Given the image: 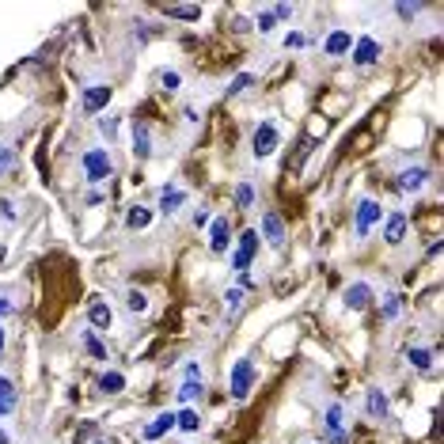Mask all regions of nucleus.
Returning a JSON list of instances; mask_svg holds the SVG:
<instances>
[{
  "label": "nucleus",
  "mask_w": 444,
  "mask_h": 444,
  "mask_svg": "<svg viewBox=\"0 0 444 444\" xmlns=\"http://www.w3.org/2000/svg\"><path fill=\"white\" fill-rule=\"evenodd\" d=\"M251 384H254V364L251 361H236V369H232V380H228V391L236 403L251 395Z\"/></svg>",
  "instance_id": "nucleus-1"
},
{
  "label": "nucleus",
  "mask_w": 444,
  "mask_h": 444,
  "mask_svg": "<svg viewBox=\"0 0 444 444\" xmlns=\"http://www.w3.org/2000/svg\"><path fill=\"white\" fill-rule=\"evenodd\" d=\"M254 254H259V232H243V236H239V247H236V254H232V270L243 274V270L251 266Z\"/></svg>",
  "instance_id": "nucleus-2"
},
{
  "label": "nucleus",
  "mask_w": 444,
  "mask_h": 444,
  "mask_svg": "<svg viewBox=\"0 0 444 444\" xmlns=\"http://www.w3.org/2000/svg\"><path fill=\"white\" fill-rule=\"evenodd\" d=\"M107 175H110V160H107V152H103V148L84 152V179H87V183H103Z\"/></svg>",
  "instance_id": "nucleus-3"
},
{
  "label": "nucleus",
  "mask_w": 444,
  "mask_h": 444,
  "mask_svg": "<svg viewBox=\"0 0 444 444\" xmlns=\"http://www.w3.org/2000/svg\"><path fill=\"white\" fill-rule=\"evenodd\" d=\"M277 141H281V137H277V126H270V121H266V126H259V129H254V156H259V160L274 156V152H277Z\"/></svg>",
  "instance_id": "nucleus-4"
},
{
  "label": "nucleus",
  "mask_w": 444,
  "mask_h": 444,
  "mask_svg": "<svg viewBox=\"0 0 444 444\" xmlns=\"http://www.w3.org/2000/svg\"><path fill=\"white\" fill-rule=\"evenodd\" d=\"M342 300H346V308H353V312H361V308L372 304V288L364 285V281H357V285L346 288V296H342Z\"/></svg>",
  "instance_id": "nucleus-5"
},
{
  "label": "nucleus",
  "mask_w": 444,
  "mask_h": 444,
  "mask_svg": "<svg viewBox=\"0 0 444 444\" xmlns=\"http://www.w3.org/2000/svg\"><path fill=\"white\" fill-rule=\"evenodd\" d=\"M262 236L270 239V247H281V243H285V220L277 213H266L262 217Z\"/></svg>",
  "instance_id": "nucleus-6"
},
{
  "label": "nucleus",
  "mask_w": 444,
  "mask_h": 444,
  "mask_svg": "<svg viewBox=\"0 0 444 444\" xmlns=\"http://www.w3.org/2000/svg\"><path fill=\"white\" fill-rule=\"evenodd\" d=\"M110 87H103V84H95V87H87L84 92V110H92V114H99V110H103L107 103H110Z\"/></svg>",
  "instance_id": "nucleus-7"
},
{
  "label": "nucleus",
  "mask_w": 444,
  "mask_h": 444,
  "mask_svg": "<svg viewBox=\"0 0 444 444\" xmlns=\"http://www.w3.org/2000/svg\"><path fill=\"white\" fill-rule=\"evenodd\" d=\"M380 220V205L376 202H361L357 205V236H369V228Z\"/></svg>",
  "instance_id": "nucleus-8"
},
{
  "label": "nucleus",
  "mask_w": 444,
  "mask_h": 444,
  "mask_svg": "<svg viewBox=\"0 0 444 444\" xmlns=\"http://www.w3.org/2000/svg\"><path fill=\"white\" fill-rule=\"evenodd\" d=\"M376 58H380V42H372V38L353 42V61H357V65H372Z\"/></svg>",
  "instance_id": "nucleus-9"
},
{
  "label": "nucleus",
  "mask_w": 444,
  "mask_h": 444,
  "mask_svg": "<svg viewBox=\"0 0 444 444\" xmlns=\"http://www.w3.org/2000/svg\"><path fill=\"white\" fill-rule=\"evenodd\" d=\"M152 217H156V209H148V205H133L129 213H126V228H148L152 224Z\"/></svg>",
  "instance_id": "nucleus-10"
},
{
  "label": "nucleus",
  "mask_w": 444,
  "mask_h": 444,
  "mask_svg": "<svg viewBox=\"0 0 444 444\" xmlns=\"http://www.w3.org/2000/svg\"><path fill=\"white\" fill-rule=\"evenodd\" d=\"M384 236H387V243H403V236H406V217H403V213H391V217H387Z\"/></svg>",
  "instance_id": "nucleus-11"
},
{
  "label": "nucleus",
  "mask_w": 444,
  "mask_h": 444,
  "mask_svg": "<svg viewBox=\"0 0 444 444\" xmlns=\"http://www.w3.org/2000/svg\"><path fill=\"white\" fill-rule=\"evenodd\" d=\"M228 239H232L228 220H213V236H209V247H213V251L220 254V251H228Z\"/></svg>",
  "instance_id": "nucleus-12"
},
{
  "label": "nucleus",
  "mask_w": 444,
  "mask_h": 444,
  "mask_svg": "<svg viewBox=\"0 0 444 444\" xmlns=\"http://www.w3.org/2000/svg\"><path fill=\"white\" fill-rule=\"evenodd\" d=\"M327 437H330V444L346 440V433H342V406H330L327 410Z\"/></svg>",
  "instance_id": "nucleus-13"
},
{
  "label": "nucleus",
  "mask_w": 444,
  "mask_h": 444,
  "mask_svg": "<svg viewBox=\"0 0 444 444\" xmlns=\"http://www.w3.org/2000/svg\"><path fill=\"white\" fill-rule=\"evenodd\" d=\"M353 50V38L346 35V31H335V35L327 38V53L330 58H342V53H350Z\"/></svg>",
  "instance_id": "nucleus-14"
},
{
  "label": "nucleus",
  "mask_w": 444,
  "mask_h": 444,
  "mask_svg": "<svg viewBox=\"0 0 444 444\" xmlns=\"http://www.w3.org/2000/svg\"><path fill=\"white\" fill-rule=\"evenodd\" d=\"M421 186H426V171H414V168H410V171H403V175H399V190H406V194H414V190H421Z\"/></svg>",
  "instance_id": "nucleus-15"
},
{
  "label": "nucleus",
  "mask_w": 444,
  "mask_h": 444,
  "mask_svg": "<svg viewBox=\"0 0 444 444\" xmlns=\"http://www.w3.org/2000/svg\"><path fill=\"white\" fill-rule=\"evenodd\" d=\"M168 429H175V414H160V418L152 421L148 429H144V440H160Z\"/></svg>",
  "instance_id": "nucleus-16"
},
{
  "label": "nucleus",
  "mask_w": 444,
  "mask_h": 444,
  "mask_svg": "<svg viewBox=\"0 0 444 444\" xmlns=\"http://www.w3.org/2000/svg\"><path fill=\"white\" fill-rule=\"evenodd\" d=\"M133 152H137V156H148L152 152V137H148V129H144V121L133 126Z\"/></svg>",
  "instance_id": "nucleus-17"
},
{
  "label": "nucleus",
  "mask_w": 444,
  "mask_h": 444,
  "mask_svg": "<svg viewBox=\"0 0 444 444\" xmlns=\"http://www.w3.org/2000/svg\"><path fill=\"white\" fill-rule=\"evenodd\" d=\"M121 387H126V376H121V372H103V376H99V391H103V395H118Z\"/></svg>",
  "instance_id": "nucleus-18"
},
{
  "label": "nucleus",
  "mask_w": 444,
  "mask_h": 444,
  "mask_svg": "<svg viewBox=\"0 0 444 444\" xmlns=\"http://www.w3.org/2000/svg\"><path fill=\"white\" fill-rule=\"evenodd\" d=\"M183 202H186L183 190H175V186H163V194H160V209H163V213H175V209H179Z\"/></svg>",
  "instance_id": "nucleus-19"
},
{
  "label": "nucleus",
  "mask_w": 444,
  "mask_h": 444,
  "mask_svg": "<svg viewBox=\"0 0 444 444\" xmlns=\"http://www.w3.org/2000/svg\"><path fill=\"white\" fill-rule=\"evenodd\" d=\"M87 319H92V327H110V308L103 300H92L87 308Z\"/></svg>",
  "instance_id": "nucleus-20"
},
{
  "label": "nucleus",
  "mask_w": 444,
  "mask_h": 444,
  "mask_svg": "<svg viewBox=\"0 0 444 444\" xmlns=\"http://www.w3.org/2000/svg\"><path fill=\"white\" fill-rule=\"evenodd\" d=\"M12 406H16V384L0 380V414H12Z\"/></svg>",
  "instance_id": "nucleus-21"
},
{
  "label": "nucleus",
  "mask_w": 444,
  "mask_h": 444,
  "mask_svg": "<svg viewBox=\"0 0 444 444\" xmlns=\"http://www.w3.org/2000/svg\"><path fill=\"white\" fill-rule=\"evenodd\" d=\"M163 12L175 16V19H190V23H194V19L202 16V8H197V4H168Z\"/></svg>",
  "instance_id": "nucleus-22"
},
{
  "label": "nucleus",
  "mask_w": 444,
  "mask_h": 444,
  "mask_svg": "<svg viewBox=\"0 0 444 444\" xmlns=\"http://www.w3.org/2000/svg\"><path fill=\"white\" fill-rule=\"evenodd\" d=\"M175 426H179V429H186V433H194L197 426H202V418H197L194 410H179V414H175Z\"/></svg>",
  "instance_id": "nucleus-23"
},
{
  "label": "nucleus",
  "mask_w": 444,
  "mask_h": 444,
  "mask_svg": "<svg viewBox=\"0 0 444 444\" xmlns=\"http://www.w3.org/2000/svg\"><path fill=\"white\" fill-rule=\"evenodd\" d=\"M369 414H372V418H387V399H384V391H369Z\"/></svg>",
  "instance_id": "nucleus-24"
},
{
  "label": "nucleus",
  "mask_w": 444,
  "mask_h": 444,
  "mask_svg": "<svg viewBox=\"0 0 444 444\" xmlns=\"http://www.w3.org/2000/svg\"><path fill=\"white\" fill-rule=\"evenodd\" d=\"M406 361L414 364V369L429 372V364H433V353H429V350H410V353H406Z\"/></svg>",
  "instance_id": "nucleus-25"
},
{
  "label": "nucleus",
  "mask_w": 444,
  "mask_h": 444,
  "mask_svg": "<svg viewBox=\"0 0 444 444\" xmlns=\"http://www.w3.org/2000/svg\"><path fill=\"white\" fill-rule=\"evenodd\" d=\"M126 304H129V312H144V308H148V296L141 293V288H129V296H126Z\"/></svg>",
  "instance_id": "nucleus-26"
},
{
  "label": "nucleus",
  "mask_w": 444,
  "mask_h": 444,
  "mask_svg": "<svg viewBox=\"0 0 444 444\" xmlns=\"http://www.w3.org/2000/svg\"><path fill=\"white\" fill-rule=\"evenodd\" d=\"M84 346H87V353H92L95 361H103V357H107V350L99 346V338L92 335V330H84Z\"/></svg>",
  "instance_id": "nucleus-27"
},
{
  "label": "nucleus",
  "mask_w": 444,
  "mask_h": 444,
  "mask_svg": "<svg viewBox=\"0 0 444 444\" xmlns=\"http://www.w3.org/2000/svg\"><path fill=\"white\" fill-rule=\"evenodd\" d=\"M197 395H202V384H197V380H186V384L179 387V399H183V403H194Z\"/></svg>",
  "instance_id": "nucleus-28"
},
{
  "label": "nucleus",
  "mask_w": 444,
  "mask_h": 444,
  "mask_svg": "<svg viewBox=\"0 0 444 444\" xmlns=\"http://www.w3.org/2000/svg\"><path fill=\"white\" fill-rule=\"evenodd\" d=\"M399 308H403V304H399V296H384L380 315H384V319H395V315H399Z\"/></svg>",
  "instance_id": "nucleus-29"
},
{
  "label": "nucleus",
  "mask_w": 444,
  "mask_h": 444,
  "mask_svg": "<svg viewBox=\"0 0 444 444\" xmlns=\"http://www.w3.org/2000/svg\"><path fill=\"white\" fill-rule=\"evenodd\" d=\"M236 202H239L243 209H247V205L254 202V190H251V186H247V183H239V190H236Z\"/></svg>",
  "instance_id": "nucleus-30"
},
{
  "label": "nucleus",
  "mask_w": 444,
  "mask_h": 444,
  "mask_svg": "<svg viewBox=\"0 0 444 444\" xmlns=\"http://www.w3.org/2000/svg\"><path fill=\"white\" fill-rule=\"evenodd\" d=\"M274 23H277V19H274V12H262V16H259V23H254V27H259L262 35H270V31H274Z\"/></svg>",
  "instance_id": "nucleus-31"
},
{
  "label": "nucleus",
  "mask_w": 444,
  "mask_h": 444,
  "mask_svg": "<svg viewBox=\"0 0 444 444\" xmlns=\"http://www.w3.org/2000/svg\"><path fill=\"white\" fill-rule=\"evenodd\" d=\"M224 300H228V312H236L239 300H243V288H228V296H224Z\"/></svg>",
  "instance_id": "nucleus-32"
},
{
  "label": "nucleus",
  "mask_w": 444,
  "mask_h": 444,
  "mask_svg": "<svg viewBox=\"0 0 444 444\" xmlns=\"http://www.w3.org/2000/svg\"><path fill=\"white\" fill-rule=\"evenodd\" d=\"M99 129H103V137H114V133H118V118H103V121H99Z\"/></svg>",
  "instance_id": "nucleus-33"
},
{
  "label": "nucleus",
  "mask_w": 444,
  "mask_h": 444,
  "mask_svg": "<svg viewBox=\"0 0 444 444\" xmlns=\"http://www.w3.org/2000/svg\"><path fill=\"white\" fill-rule=\"evenodd\" d=\"M247 84H251V76L243 72V76H236V80H232V87H228V92H232V95H239V92H243V87H247Z\"/></svg>",
  "instance_id": "nucleus-34"
},
{
  "label": "nucleus",
  "mask_w": 444,
  "mask_h": 444,
  "mask_svg": "<svg viewBox=\"0 0 444 444\" xmlns=\"http://www.w3.org/2000/svg\"><path fill=\"white\" fill-rule=\"evenodd\" d=\"M160 80H163V87H168V92H175V87L183 84V80H179V72H163Z\"/></svg>",
  "instance_id": "nucleus-35"
},
{
  "label": "nucleus",
  "mask_w": 444,
  "mask_h": 444,
  "mask_svg": "<svg viewBox=\"0 0 444 444\" xmlns=\"http://www.w3.org/2000/svg\"><path fill=\"white\" fill-rule=\"evenodd\" d=\"M304 42H308V38H304V35H296V31H293V35H288V38H285V46H288V50H300V46H304Z\"/></svg>",
  "instance_id": "nucleus-36"
},
{
  "label": "nucleus",
  "mask_w": 444,
  "mask_h": 444,
  "mask_svg": "<svg viewBox=\"0 0 444 444\" xmlns=\"http://www.w3.org/2000/svg\"><path fill=\"white\" fill-rule=\"evenodd\" d=\"M399 16H403V19H414V16H418V4H399Z\"/></svg>",
  "instance_id": "nucleus-37"
},
{
  "label": "nucleus",
  "mask_w": 444,
  "mask_h": 444,
  "mask_svg": "<svg viewBox=\"0 0 444 444\" xmlns=\"http://www.w3.org/2000/svg\"><path fill=\"white\" fill-rule=\"evenodd\" d=\"M288 16H293V8H288V4H277L274 8V19H288Z\"/></svg>",
  "instance_id": "nucleus-38"
},
{
  "label": "nucleus",
  "mask_w": 444,
  "mask_h": 444,
  "mask_svg": "<svg viewBox=\"0 0 444 444\" xmlns=\"http://www.w3.org/2000/svg\"><path fill=\"white\" fill-rule=\"evenodd\" d=\"M232 31H236V35H243V31H251V23H247V19H239V16H236V23H232Z\"/></svg>",
  "instance_id": "nucleus-39"
},
{
  "label": "nucleus",
  "mask_w": 444,
  "mask_h": 444,
  "mask_svg": "<svg viewBox=\"0 0 444 444\" xmlns=\"http://www.w3.org/2000/svg\"><path fill=\"white\" fill-rule=\"evenodd\" d=\"M8 312V300H0V315H4Z\"/></svg>",
  "instance_id": "nucleus-40"
},
{
  "label": "nucleus",
  "mask_w": 444,
  "mask_h": 444,
  "mask_svg": "<svg viewBox=\"0 0 444 444\" xmlns=\"http://www.w3.org/2000/svg\"><path fill=\"white\" fill-rule=\"evenodd\" d=\"M0 444H8V437H4V429H0Z\"/></svg>",
  "instance_id": "nucleus-41"
},
{
  "label": "nucleus",
  "mask_w": 444,
  "mask_h": 444,
  "mask_svg": "<svg viewBox=\"0 0 444 444\" xmlns=\"http://www.w3.org/2000/svg\"><path fill=\"white\" fill-rule=\"evenodd\" d=\"M0 346H4V335H0Z\"/></svg>",
  "instance_id": "nucleus-42"
}]
</instances>
